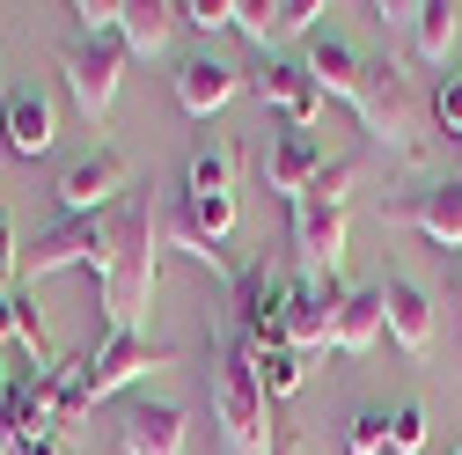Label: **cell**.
I'll return each mask as SVG.
<instances>
[{
  "label": "cell",
  "mask_w": 462,
  "mask_h": 455,
  "mask_svg": "<svg viewBox=\"0 0 462 455\" xmlns=\"http://www.w3.org/2000/svg\"><path fill=\"white\" fill-rule=\"evenodd\" d=\"M301 375H309V360H301L294 346L257 353V382H264V396H272V404H279V396H294V389H301Z\"/></svg>",
  "instance_id": "cell-25"
},
{
  "label": "cell",
  "mask_w": 462,
  "mask_h": 455,
  "mask_svg": "<svg viewBox=\"0 0 462 455\" xmlns=\"http://www.w3.org/2000/svg\"><path fill=\"white\" fill-rule=\"evenodd\" d=\"M433 118H440V133L462 140V81H440V88H433Z\"/></svg>",
  "instance_id": "cell-32"
},
{
  "label": "cell",
  "mask_w": 462,
  "mask_h": 455,
  "mask_svg": "<svg viewBox=\"0 0 462 455\" xmlns=\"http://www.w3.org/2000/svg\"><path fill=\"white\" fill-rule=\"evenodd\" d=\"M382 330H389V294L382 287H353L345 309H337V353H367Z\"/></svg>",
  "instance_id": "cell-20"
},
{
  "label": "cell",
  "mask_w": 462,
  "mask_h": 455,
  "mask_svg": "<svg viewBox=\"0 0 462 455\" xmlns=\"http://www.w3.org/2000/svg\"><path fill=\"white\" fill-rule=\"evenodd\" d=\"M15 338L37 353V375L60 367V353H51V330H44V316H37V294H15Z\"/></svg>",
  "instance_id": "cell-27"
},
{
  "label": "cell",
  "mask_w": 462,
  "mask_h": 455,
  "mask_svg": "<svg viewBox=\"0 0 462 455\" xmlns=\"http://www.w3.org/2000/svg\"><path fill=\"white\" fill-rule=\"evenodd\" d=\"M382 220H403V228H419L426 243L462 250V177H455V184H426V191L389 199V206H382Z\"/></svg>",
  "instance_id": "cell-11"
},
{
  "label": "cell",
  "mask_w": 462,
  "mask_h": 455,
  "mask_svg": "<svg viewBox=\"0 0 462 455\" xmlns=\"http://www.w3.org/2000/svg\"><path fill=\"white\" fill-rule=\"evenodd\" d=\"M169 37H177V8H169V0H125V15H118L125 60H162Z\"/></svg>",
  "instance_id": "cell-18"
},
{
  "label": "cell",
  "mask_w": 462,
  "mask_h": 455,
  "mask_svg": "<svg viewBox=\"0 0 462 455\" xmlns=\"http://www.w3.org/2000/svg\"><path fill=\"white\" fill-rule=\"evenodd\" d=\"M177 8V23H191V30H236V0H169Z\"/></svg>",
  "instance_id": "cell-30"
},
{
  "label": "cell",
  "mask_w": 462,
  "mask_h": 455,
  "mask_svg": "<svg viewBox=\"0 0 462 455\" xmlns=\"http://www.w3.org/2000/svg\"><path fill=\"white\" fill-rule=\"evenodd\" d=\"M213 412H220V433H227L236 455L272 448V396L257 382V353L250 346H236V353L213 367Z\"/></svg>",
  "instance_id": "cell-3"
},
{
  "label": "cell",
  "mask_w": 462,
  "mask_h": 455,
  "mask_svg": "<svg viewBox=\"0 0 462 455\" xmlns=\"http://www.w3.org/2000/svg\"><path fill=\"white\" fill-rule=\"evenodd\" d=\"M67 15L81 23V37H118V15H125V0H74Z\"/></svg>",
  "instance_id": "cell-31"
},
{
  "label": "cell",
  "mask_w": 462,
  "mask_h": 455,
  "mask_svg": "<svg viewBox=\"0 0 462 455\" xmlns=\"http://www.w3.org/2000/svg\"><path fill=\"white\" fill-rule=\"evenodd\" d=\"M0 455H23V433H15V419H8V404H0Z\"/></svg>",
  "instance_id": "cell-34"
},
{
  "label": "cell",
  "mask_w": 462,
  "mask_h": 455,
  "mask_svg": "<svg viewBox=\"0 0 462 455\" xmlns=\"http://www.w3.org/2000/svg\"><path fill=\"white\" fill-rule=\"evenodd\" d=\"M184 191H206V199L236 191V147H227V140H199V154H191V184H184Z\"/></svg>",
  "instance_id": "cell-24"
},
{
  "label": "cell",
  "mask_w": 462,
  "mask_h": 455,
  "mask_svg": "<svg viewBox=\"0 0 462 455\" xmlns=\"http://www.w3.org/2000/svg\"><path fill=\"white\" fill-rule=\"evenodd\" d=\"M250 88L264 96V110H279V118H286V133H309V125L323 118V88H316V74H309V67L264 60V67L250 74Z\"/></svg>",
  "instance_id": "cell-12"
},
{
  "label": "cell",
  "mask_w": 462,
  "mask_h": 455,
  "mask_svg": "<svg viewBox=\"0 0 462 455\" xmlns=\"http://www.w3.org/2000/svg\"><path fill=\"white\" fill-rule=\"evenodd\" d=\"M419 448H426V404L403 396V404L389 412V455H419Z\"/></svg>",
  "instance_id": "cell-28"
},
{
  "label": "cell",
  "mask_w": 462,
  "mask_h": 455,
  "mask_svg": "<svg viewBox=\"0 0 462 455\" xmlns=\"http://www.w3.org/2000/svg\"><path fill=\"white\" fill-rule=\"evenodd\" d=\"M154 279H162V220L147 199L118 206V250H110V272L96 279V309L110 323V338H125L147 323L154 309Z\"/></svg>",
  "instance_id": "cell-1"
},
{
  "label": "cell",
  "mask_w": 462,
  "mask_h": 455,
  "mask_svg": "<svg viewBox=\"0 0 462 455\" xmlns=\"http://www.w3.org/2000/svg\"><path fill=\"white\" fill-rule=\"evenodd\" d=\"M345 110H353V118L367 125V140L396 147L403 162H419V147H426V140H419V103H411V81H403V67H396V60L367 67Z\"/></svg>",
  "instance_id": "cell-2"
},
{
  "label": "cell",
  "mask_w": 462,
  "mask_h": 455,
  "mask_svg": "<svg viewBox=\"0 0 462 455\" xmlns=\"http://www.w3.org/2000/svg\"><path fill=\"white\" fill-rule=\"evenodd\" d=\"M448 455H462V441H455V448H448Z\"/></svg>",
  "instance_id": "cell-37"
},
{
  "label": "cell",
  "mask_w": 462,
  "mask_h": 455,
  "mask_svg": "<svg viewBox=\"0 0 462 455\" xmlns=\"http://www.w3.org/2000/svg\"><path fill=\"white\" fill-rule=\"evenodd\" d=\"M15 272H23V250H15V228L0 220V302L15 294Z\"/></svg>",
  "instance_id": "cell-33"
},
{
  "label": "cell",
  "mask_w": 462,
  "mask_h": 455,
  "mask_svg": "<svg viewBox=\"0 0 462 455\" xmlns=\"http://www.w3.org/2000/svg\"><path fill=\"white\" fill-rule=\"evenodd\" d=\"M8 389H15V382H8V367H0V404H8Z\"/></svg>",
  "instance_id": "cell-36"
},
{
  "label": "cell",
  "mask_w": 462,
  "mask_h": 455,
  "mask_svg": "<svg viewBox=\"0 0 462 455\" xmlns=\"http://www.w3.org/2000/svg\"><path fill=\"white\" fill-rule=\"evenodd\" d=\"M236 88H243V74L220 67L213 51H199V60L177 67V103L191 110V118H213V110H227V103H236Z\"/></svg>",
  "instance_id": "cell-15"
},
{
  "label": "cell",
  "mask_w": 462,
  "mask_h": 455,
  "mask_svg": "<svg viewBox=\"0 0 462 455\" xmlns=\"http://www.w3.org/2000/svg\"><path fill=\"white\" fill-rule=\"evenodd\" d=\"M23 455H60V441H30V448H23Z\"/></svg>",
  "instance_id": "cell-35"
},
{
  "label": "cell",
  "mask_w": 462,
  "mask_h": 455,
  "mask_svg": "<svg viewBox=\"0 0 462 455\" xmlns=\"http://www.w3.org/2000/svg\"><path fill=\"white\" fill-rule=\"evenodd\" d=\"M389 294V338L403 360H426L433 353V294L419 287V279H382Z\"/></svg>",
  "instance_id": "cell-14"
},
{
  "label": "cell",
  "mask_w": 462,
  "mask_h": 455,
  "mask_svg": "<svg viewBox=\"0 0 462 455\" xmlns=\"http://www.w3.org/2000/svg\"><path fill=\"white\" fill-rule=\"evenodd\" d=\"M345 236H353V220H345L337 199H323V191H301V199H294V250H301V265H309L316 279L337 272Z\"/></svg>",
  "instance_id": "cell-9"
},
{
  "label": "cell",
  "mask_w": 462,
  "mask_h": 455,
  "mask_svg": "<svg viewBox=\"0 0 462 455\" xmlns=\"http://www.w3.org/2000/svg\"><path fill=\"white\" fill-rule=\"evenodd\" d=\"M177 228L220 250V236L236 228V191H220V199H206V191H184V206H177Z\"/></svg>",
  "instance_id": "cell-22"
},
{
  "label": "cell",
  "mask_w": 462,
  "mask_h": 455,
  "mask_svg": "<svg viewBox=\"0 0 462 455\" xmlns=\"http://www.w3.org/2000/svg\"><path fill=\"white\" fill-rule=\"evenodd\" d=\"M110 250H118V213H67L60 228H44L23 250V279H51V272H74V265H88L103 279Z\"/></svg>",
  "instance_id": "cell-4"
},
{
  "label": "cell",
  "mask_w": 462,
  "mask_h": 455,
  "mask_svg": "<svg viewBox=\"0 0 462 455\" xmlns=\"http://www.w3.org/2000/svg\"><path fill=\"white\" fill-rule=\"evenodd\" d=\"M60 74H67V96L81 103V118H110V103H118V74H125V44L118 37H74L60 51Z\"/></svg>",
  "instance_id": "cell-5"
},
{
  "label": "cell",
  "mask_w": 462,
  "mask_h": 455,
  "mask_svg": "<svg viewBox=\"0 0 462 455\" xmlns=\"http://www.w3.org/2000/svg\"><path fill=\"white\" fill-rule=\"evenodd\" d=\"M316 177H323V147H316L309 133H279V140L264 147V184H272L279 199H301Z\"/></svg>",
  "instance_id": "cell-16"
},
{
  "label": "cell",
  "mask_w": 462,
  "mask_h": 455,
  "mask_svg": "<svg viewBox=\"0 0 462 455\" xmlns=\"http://www.w3.org/2000/svg\"><path fill=\"white\" fill-rule=\"evenodd\" d=\"M147 367H169V346H154L147 330H125V338H103V346L81 360V382H88V396L103 404V396H118V389H133Z\"/></svg>",
  "instance_id": "cell-7"
},
{
  "label": "cell",
  "mask_w": 462,
  "mask_h": 455,
  "mask_svg": "<svg viewBox=\"0 0 462 455\" xmlns=\"http://www.w3.org/2000/svg\"><path fill=\"white\" fill-rule=\"evenodd\" d=\"M125 184H133V162H125L118 147H88L81 162H67V177H60V206H67V213L125 206Z\"/></svg>",
  "instance_id": "cell-8"
},
{
  "label": "cell",
  "mask_w": 462,
  "mask_h": 455,
  "mask_svg": "<svg viewBox=\"0 0 462 455\" xmlns=\"http://www.w3.org/2000/svg\"><path fill=\"white\" fill-rule=\"evenodd\" d=\"M345 455H389V412L382 404H360L345 419Z\"/></svg>",
  "instance_id": "cell-26"
},
{
  "label": "cell",
  "mask_w": 462,
  "mask_h": 455,
  "mask_svg": "<svg viewBox=\"0 0 462 455\" xmlns=\"http://www.w3.org/2000/svg\"><path fill=\"white\" fill-rule=\"evenodd\" d=\"M0 140H8V154H23V162L51 154V140H60L51 96H37V88H15L8 103H0Z\"/></svg>",
  "instance_id": "cell-13"
},
{
  "label": "cell",
  "mask_w": 462,
  "mask_h": 455,
  "mask_svg": "<svg viewBox=\"0 0 462 455\" xmlns=\"http://www.w3.org/2000/svg\"><path fill=\"white\" fill-rule=\"evenodd\" d=\"M411 51L426 67H440L448 51H455V8L448 0H419V15H411Z\"/></svg>",
  "instance_id": "cell-23"
},
{
  "label": "cell",
  "mask_w": 462,
  "mask_h": 455,
  "mask_svg": "<svg viewBox=\"0 0 462 455\" xmlns=\"http://www.w3.org/2000/svg\"><path fill=\"white\" fill-rule=\"evenodd\" d=\"M118 448L125 455H184V412L177 404H133L118 419Z\"/></svg>",
  "instance_id": "cell-17"
},
{
  "label": "cell",
  "mask_w": 462,
  "mask_h": 455,
  "mask_svg": "<svg viewBox=\"0 0 462 455\" xmlns=\"http://www.w3.org/2000/svg\"><path fill=\"white\" fill-rule=\"evenodd\" d=\"M309 74H316V88L323 96H337V103H353V88H360V74H367V60L345 37H330V30H316L309 37Z\"/></svg>",
  "instance_id": "cell-19"
},
{
  "label": "cell",
  "mask_w": 462,
  "mask_h": 455,
  "mask_svg": "<svg viewBox=\"0 0 462 455\" xmlns=\"http://www.w3.org/2000/svg\"><path fill=\"white\" fill-rule=\"evenodd\" d=\"M316 15H323V0H272V44L279 37H316Z\"/></svg>",
  "instance_id": "cell-29"
},
{
  "label": "cell",
  "mask_w": 462,
  "mask_h": 455,
  "mask_svg": "<svg viewBox=\"0 0 462 455\" xmlns=\"http://www.w3.org/2000/svg\"><path fill=\"white\" fill-rule=\"evenodd\" d=\"M236 309H243V346L250 353L286 346V279H272V265H250L236 279Z\"/></svg>",
  "instance_id": "cell-10"
},
{
  "label": "cell",
  "mask_w": 462,
  "mask_h": 455,
  "mask_svg": "<svg viewBox=\"0 0 462 455\" xmlns=\"http://www.w3.org/2000/svg\"><path fill=\"white\" fill-rule=\"evenodd\" d=\"M88 412H96V396H88V382H81V360H60V396H51V441L88 433Z\"/></svg>",
  "instance_id": "cell-21"
},
{
  "label": "cell",
  "mask_w": 462,
  "mask_h": 455,
  "mask_svg": "<svg viewBox=\"0 0 462 455\" xmlns=\"http://www.w3.org/2000/svg\"><path fill=\"white\" fill-rule=\"evenodd\" d=\"M345 279L323 272V279H286V346H294L301 360L309 353H330L337 346V309H345Z\"/></svg>",
  "instance_id": "cell-6"
}]
</instances>
